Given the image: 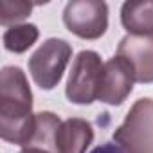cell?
I'll use <instances>...</instances> for the list:
<instances>
[{
	"label": "cell",
	"mask_w": 153,
	"mask_h": 153,
	"mask_svg": "<svg viewBox=\"0 0 153 153\" xmlns=\"http://www.w3.org/2000/svg\"><path fill=\"white\" fill-rule=\"evenodd\" d=\"M36 130L33 92L20 67L7 65L0 72V137L6 142L29 148Z\"/></svg>",
	"instance_id": "6da1fadb"
},
{
	"label": "cell",
	"mask_w": 153,
	"mask_h": 153,
	"mask_svg": "<svg viewBox=\"0 0 153 153\" xmlns=\"http://www.w3.org/2000/svg\"><path fill=\"white\" fill-rule=\"evenodd\" d=\"M114 142L124 153H153V99L140 97L133 103L121 126L114 131Z\"/></svg>",
	"instance_id": "7a4b0ae2"
},
{
	"label": "cell",
	"mask_w": 153,
	"mask_h": 153,
	"mask_svg": "<svg viewBox=\"0 0 153 153\" xmlns=\"http://www.w3.org/2000/svg\"><path fill=\"white\" fill-rule=\"evenodd\" d=\"M105 63L96 51H81L72 61L65 96L74 105H90L99 97Z\"/></svg>",
	"instance_id": "3957f363"
},
{
	"label": "cell",
	"mask_w": 153,
	"mask_h": 153,
	"mask_svg": "<svg viewBox=\"0 0 153 153\" xmlns=\"http://www.w3.org/2000/svg\"><path fill=\"white\" fill-rule=\"evenodd\" d=\"M72 58V47L63 38L45 40L29 58V72L42 90H52L59 85L63 72Z\"/></svg>",
	"instance_id": "277c9868"
},
{
	"label": "cell",
	"mask_w": 153,
	"mask_h": 153,
	"mask_svg": "<svg viewBox=\"0 0 153 153\" xmlns=\"http://www.w3.org/2000/svg\"><path fill=\"white\" fill-rule=\"evenodd\" d=\"M65 27L83 40H97L108 29V6L103 0H70L63 9Z\"/></svg>",
	"instance_id": "5b68a950"
},
{
	"label": "cell",
	"mask_w": 153,
	"mask_h": 153,
	"mask_svg": "<svg viewBox=\"0 0 153 153\" xmlns=\"http://www.w3.org/2000/svg\"><path fill=\"white\" fill-rule=\"evenodd\" d=\"M121 56L131 68L135 83H153V38L126 34L117 47Z\"/></svg>",
	"instance_id": "8992f818"
},
{
	"label": "cell",
	"mask_w": 153,
	"mask_h": 153,
	"mask_svg": "<svg viewBox=\"0 0 153 153\" xmlns=\"http://www.w3.org/2000/svg\"><path fill=\"white\" fill-rule=\"evenodd\" d=\"M133 83H135V79H133L130 65L121 56L115 54L112 59H108L105 63L103 83H101L97 101L112 105V106H119L131 94Z\"/></svg>",
	"instance_id": "52a82bcc"
},
{
	"label": "cell",
	"mask_w": 153,
	"mask_h": 153,
	"mask_svg": "<svg viewBox=\"0 0 153 153\" xmlns=\"http://www.w3.org/2000/svg\"><path fill=\"white\" fill-rule=\"evenodd\" d=\"M94 140V128L87 119L70 117L63 121L54 137V153H87Z\"/></svg>",
	"instance_id": "ba28073f"
},
{
	"label": "cell",
	"mask_w": 153,
	"mask_h": 153,
	"mask_svg": "<svg viewBox=\"0 0 153 153\" xmlns=\"http://www.w3.org/2000/svg\"><path fill=\"white\" fill-rule=\"evenodd\" d=\"M121 24L131 36H153V0H128L121 7Z\"/></svg>",
	"instance_id": "9c48e42d"
},
{
	"label": "cell",
	"mask_w": 153,
	"mask_h": 153,
	"mask_svg": "<svg viewBox=\"0 0 153 153\" xmlns=\"http://www.w3.org/2000/svg\"><path fill=\"white\" fill-rule=\"evenodd\" d=\"M40 38V29L34 24H18V25H11L4 31L2 42L6 51L15 52V54H22L25 51H29L36 40Z\"/></svg>",
	"instance_id": "30bf717a"
},
{
	"label": "cell",
	"mask_w": 153,
	"mask_h": 153,
	"mask_svg": "<svg viewBox=\"0 0 153 153\" xmlns=\"http://www.w3.org/2000/svg\"><path fill=\"white\" fill-rule=\"evenodd\" d=\"M61 123L63 121H59V117L54 112H38L33 146L54 151V137H56V131Z\"/></svg>",
	"instance_id": "8fae6325"
},
{
	"label": "cell",
	"mask_w": 153,
	"mask_h": 153,
	"mask_svg": "<svg viewBox=\"0 0 153 153\" xmlns=\"http://www.w3.org/2000/svg\"><path fill=\"white\" fill-rule=\"evenodd\" d=\"M33 11L31 2L24 0H2L0 2V24L6 29L11 25H18V22L25 20Z\"/></svg>",
	"instance_id": "7c38bea8"
},
{
	"label": "cell",
	"mask_w": 153,
	"mask_h": 153,
	"mask_svg": "<svg viewBox=\"0 0 153 153\" xmlns=\"http://www.w3.org/2000/svg\"><path fill=\"white\" fill-rule=\"evenodd\" d=\"M90 153H124L115 142H103L99 146H96Z\"/></svg>",
	"instance_id": "4fadbf2b"
},
{
	"label": "cell",
	"mask_w": 153,
	"mask_h": 153,
	"mask_svg": "<svg viewBox=\"0 0 153 153\" xmlns=\"http://www.w3.org/2000/svg\"><path fill=\"white\" fill-rule=\"evenodd\" d=\"M18 153H52V151L43 149V148H36V146H29V148H24V149L18 151Z\"/></svg>",
	"instance_id": "5bb4252c"
}]
</instances>
